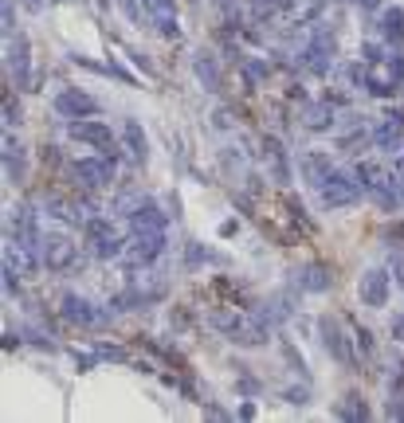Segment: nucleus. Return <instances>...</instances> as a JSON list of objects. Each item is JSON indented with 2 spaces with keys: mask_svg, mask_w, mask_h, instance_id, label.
<instances>
[{
  "mask_svg": "<svg viewBox=\"0 0 404 423\" xmlns=\"http://www.w3.org/2000/svg\"><path fill=\"white\" fill-rule=\"evenodd\" d=\"M87 239H90V255L95 259H114V255L126 251V239L114 231V224H110L106 216L87 220Z\"/></svg>",
  "mask_w": 404,
  "mask_h": 423,
  "instance_id": "20e7f679",
  "label": "nucleus"
},
{
  "mask_svg": "<svg viewBox=\"0 0 404 423\" xmlns=\"http://www.w3.org/2000/svg\"><path fill=\"white\" fill-rule=\"evenodd\" d=\"M393 337H396V341H404V314L393 322Z\"/></svg>",
  "mask_w": 404,
  "mask_h": 423,
  "instance_id": "c85d7f7f",
  "label": "nucleus"
},
{
  "mask_svg": "<svg viewBox=\"0 0 404 423\" xmlns=\"http://www.w3.org/2000/svg\"><path fill=\"white\" fill-rule=\"evenodd\" d=\"M337 415H349V420H365V415H369V408L361 403V396H357V392H349V403H342V408H337Z\"/></svg>",
  "mask_w": 404,
  "mask_h": 423,
  "instance_id": "5701e85b",
  "label": "nucleus"
},
{
  "mask_svg": "<svg viewBox=\"0 0 404 423\" xmlns=\"http://www.w3.org/2000/svg\"><path fill=\"white\" fill-rule=\"evenodd\" d=\"M126 227H130V236H134V231H165V212H161L158 200L138 196L134 208L126 212Z\"/></svg>",
  "mask_w": 404,
  "mask_h": 423,
  "instance_id": "423d86ee",
  "label": "nucleus"
},
{
  "mask_svg": "<svg viewBox=\"0 0 404 423\" xmlns=\"http://www.w3.org/2000/svg\"><path fill=\"white\" fill-rule=\"evenodd\" d=\"M24 4H28V8L36 12V8H40V4H43V0H24Z\"/></svg>",
  "mask_w": 404,
  "mask_h": 423,
  "instance_id": "7c9ffc66",
  "label": "nucleus"
},
{
  "mask_svg": "<svg viewBox=\"0 0 404 423\" xmlns=\"http://www.w3.org/2000/svg\"><path fill=\"white\" fill-rule=\"evenodd\" d=\"M141 8H146V16L161 28V36H177V4L173 0H138Z\"/></svg>",
  "mask_w": 404,
  "mask_h": 423,
  "instance_id": "f8f14e48",
  "label": "nucleus"
},
{
  "mask_svg": "<svg viewBox=\"0 0 404 423\" xmlns=\"http://www.w3.org/2000/svg\"><path fill=\"white\" fill-rule=\"evenodd\" d=\"M40 251H43V266L48 271H71L75 259H79V251H75V243L67 236H48Z\"/></svg>",
  "mask_w": 404,
  "mask_h": 423,
  "instance_id": "9d476101",
  "label": "nucleus"
},
{
  "mask_svg": "<svg viewBox=\"0 0 404 423\" xmlns=\"http://www.w3.org/2000/svg\"><path fill=\"white\" fill-rule=\"evenodd\" d=\"M4 63H8L12 87L16 90H32V43L28 36H8V51H4Z\"/></svg>",
  "mask_w": 404,
  "mask_h": 423,
  "instance_id": "7ed1b4c3",
  "label": "nucleus"
},
{
  "mask_svg": "<svg viewBox=\"0 0 404 423\" xmlns=\"http://www.w3.org/2000/svg\"><path fill=\"white\" fill-rule=\"evenodd\" d=\"M318 329H322V341H326V349H330V357L334 361H342V364H357V357H354V349H349V341H345L342 334H337V322L334 317H322L318 322Z\"/></svg>",
  "mask_w": 404,
  "mask_h": 423,
  "instance_id": "4468645a",
  "label": "nucleus"
},
{
  "mask_svg": "<svg viewBox=\"0 0 404 423\" xmlns=\"http://www.w3.org/2000/svg\"><path fill=\"white\" fill-rule=\"evenodd\" d=\"M330 55H334V36L326 28H318L314 36H310V43L302 48V67L314 71V75H326V71H330Z\"/></svg>",
  "mask_w": 404,
  "mask_h": 423,
  "instance_id": "1a4fd4ad",
  "label": "nucleus"
},
{
  "mask_svg": "<svg viewBox=\"0 0 404 423\" xmlns=\"http://www.w3.org/2000/svg\"><path fill=\"white\" fill-rule=\"evenodd\" d=\"M71 169H75L79 185H87V188H106L114 180V157L110 153H102V157H79Z\"/></svg>",
  "mask_w": 404,
  "mask_h": 423,
  "instance_id": "0eeeda50",
  "label": "nucleus"
},
{
  "mask_svg": "<svg viewBox=\"0 0 404 423\" xmlns=\"http://www.w3.org/2000/svg\"><path fill=\"white\" fill-rule=\"evenodd\" d=\"M283 8H291V0H251V12H256L259 20H267V16H275Z\"/></svg>",
  "mask_w": 404,
  "mask_h": 423,
  "instance_id": "4be33fe9",
  "label": "nucleus"
},
{
  "mask_svg": "<svg viewBox=\"0 0 404 423\" xmlns=\"http://www.w3.org/2000/svg\"><path fill=\"white\" fill-rule=\"evenodd\" d=\"M55 110H60L63 118H90V114H99V102L75 87H63V94L55 99Z\"/></svg>",
  "mask_w": 404,
  "mask_h": 423,
  "instance_id": "9b49d317",
  "label": "nucleus"
},
{
  "mask_svg": "<svg viewBox=\"0 0 404 423\" xmlns=\"http://www.w3.org/2000/svg\"><path fill=\"white\" fill-rule=\"evenodd\" d=\"M361 192H365V185L357 180V173H342V169H334V173L318 185L322 208H354L357 200H361Z\"/></svg>",
  "mask_w": 404,
  "mask_h": 423,
  "instance_id": "f257e3e1",
  "label": "nucleus"
},
{
  "mask_svg": "<svg viewBox=\"0 0 404 423\" xmlns=\"http://www.w3.org/2000/svg\"><path fill=\"white\" fill-rule=\"evenodd\" d=\"M244 75H247V79H251V83H263L267 79V63H247V67H244Z\"/></svg>",
  "mask_w": 404,
  "mask_h": 423,
  "instance_id": "393cba45",
  "label": "nucleus"
},
{
  "mask_svg": "<svg viewBox=\"0 0 404 423\" xmlns=\"http://www.w3.org/2000/svg\"><path fill=\"white\" fill-rule=\"evenodd\" d=\"M4 31L16 36V4H12V0H4Z\"/></svg>",
  "mask_w": 404,
  "mask_h": 423,
  "instance_id": "bb28decb",
  "label": "nucleus"
},
{
  "mask_svg": "<svg viewBox=\"0 0 404 423\" xmlns=\"http://www.w3.org/2000/svg\"><path fill=\"white\" fill-rule=\"evenodd\" d=\"M400 129H404V114H389V118L373 129V145L377 149H396V141H400Z\"/></svg>",
  "mask_w": 404,
  "mask_h": 423,
  "instance_id": "f3484780",
  "label": "nucleus"
},
{
  "mask_svg": "<svg viewBox=\"0 0 404 423\" xmlns=\"http://www.w3.org/2000/svg\"><path fill=\"white\" fill-rule=\"evenodd\" d=\"M165 255V231H134V239L126 243V271H146Z\"/></svg>",
  "mask_w": 404,
  "mask_h": 423,
  "instance_id": "f03ea898",
  "label": "nucleus"
},
{
  "mask_svg": "<svg viewBox=\"0 0 404 423\" xmlns=\"http://www.w3.org/2000/svg\"><path fill=\"white\" fill-rule=\"evenodd\" d=\"M334 126V102H314V106L306 110V129H330Z\"/></svg>",
  "mask_w": 404,
  "mask_h": 423,
  "instance_id": "6ab92c4d",
  "label": "nucleus"
},
{
  "mask_svg": "<svg viewBox=\"0 0 404 423\" xmlns=\"http://www.w3.org/2000/svg\"><path fill=\"white\" fill-rule=\"evenodd\" d=\"M334 169L337 165L326 157V153H310V157H302V177H306V185H310V188H318L330 173H334Z\"/></svg>",
  "mask_w": 404,
  "mask_h": 423,
  "instance_id": "2eb2a0df",
  "label": "nucleus"
},
{
  "mask_svg": "<svg viewBox=\"0 0 404 423\" xmlns=\"http://www.w3.org/2000/svg\"><path fill=\"white\" fill-rule=\"evenodd\" d=\"M396 282L404 286V263H396Z\"/></svg>",
  "mask_w": 404,
  "mask_h": 423,
  "instance_id": "c756f323",
  "label": "nucleus"
},
{
  "mask_svg": "<svg viewBox=\"0 0 404 423\" xmlns=\"http://www.w3.org/2000/svg\"><path fill=\"white\" fill-rule=\"evenodd\" d=\"M286 400H291V403H298V408H302V403H306V392H302V388H286Z\"/></svg>",
  "mask_w": 404,
  "mask_h": 423,
  "instance_id": "cd10ccee",
  "label": "nucleus"
},
{
  "mask_svg": "<svg viewBox=\"0 0 404 423\" xmlns=\"http://www.w3.org/2000/svg\"><path fill=\"white\" fill-rule=\"evenodd\" d=\"M384 40L393 43V48H400V43H404V12L400 8L384 12Z\"/></svg>",
  "mask_w": 404,
  "mask_h": 423,
  "instance_id": "aec40b11",
  "label": "nucleus"
},
{
  "mask_svg": "<svg viewBox=\"0 0 404 423\" xmlns=\"http://www.w3.org/2000/svg\"><path fill=\"white\" fill-rule=\"evenodd\" d=\"M60 314L67 317V322H75V325H83V329H102V325L110 322V314H102V310H95V306L87 302L83 294H63L60 298Z\"/></svg>",
  "mask_w": 404,
  "mask_h": 423,
  "instance_id": "39448f33",
  "label": "nucleus"
},
{
  "mask_svg": "<svg viewBox=\"0 0 404 423\" xmlns=\"http://www.w3.org/2000/svg\"><path fill=\"white\" fill-rule=\"evenodd\" d=\"M67 138L87 141V145L99 149V153H110V149H114V134H110L102 122H90V118H71L67 122Z\"/></svg>",
  "mask_w": 404,
  "mask_h": 423,
  "instance_id": "6e6552de",
  "label": "nucleus"
},
{
  "mask_svg": "<svg viewBox=\"0 0 404 423\" xmlns=\"http://www.w3.org/2000/svg\"><path fill=\"white\" fill-rule=\"evenodd\" d=\"M361 302L365 306H384L389 302V271L384 266H373L361 275Z\"/></svg>",
  "mask_w": 404,
  "mask_h": 423,
  "instance_id": "ddd939ff",
  "label": "nucleus"
},
{
  "mask_svg": "<svg viewBox=\"0 0 404 423\" xmlns=\"http://www.w3.org/2000/svg\"><path fill=\"white\" fill-rule=\"evenodd\" d=\"M126 145H130V157H134V165H146L149 161V141H146V134H141V126L134 118H126Z\"/></svg>",
  "mask_w": 404,
  "mask_h": 423,
  "instance_id": "a211bd4d",
  "label": "nucleus"
},
{
  "mask_svg": "<svg viewBox=\"0 0 404 423\" xmlns=\"http://www.w3.org/2000/svg\"><path fill=\"white\" fill-rule=\"evenodd\" d=\"M51 212L48 216H55V220H75V212H71V204H63V200H51Z\"/></svg>",
  "mask_w": 404,
  "mask_h": 423,
  "instance_id": "a878e982",
  "label": "nucleus"
},
{
  "mask_svg": "<svg viewBox=\"0 0 404 423\" xmlns=\"http://www.w3.org/2000/svg\"><path fill=\"white\" fill-rule=\"evenodd\" d=\"M298 286H302V290H326V286H330V278H326V271L322 266H302V271H298Z\"/></svg>",
  "mask_w": 404,
  "mask_h": 423,
  "instance_id": "412c9836",
  "label": "nucleus"
},
{
  "mask_svg": "<svg viewBox=\"0 0 404 423\" xmlns=\"http://www.w3.org/2000/svg\"><path fill=\"white\" fill-rule=\"evenodd\" d=\"M4 122H8V129L20 126V102H16V94H8V99H4Z\"/></svg>",
  "mask_w": 404,
  "mask_h": 423,
  "instance_id": "b1692460",
  "label": "nucleus"
},
{
  "mask_svg": "<svg viewBox=\"0 0 404 423\" xmlns=\"http://www.w3.org/2000/svg\"><path fill=\"white\" fill-rule=\"evenodd\" d=\"M193 71H197L200 87L216 94V90H220V67H216V59H212L208 51H197V55H193Z\"/></svg>",
  "mask_w": 404,
  "mask_h": 423,
  "instance_id": "dca6fc26",
  "label": "nucleus"
}]
</instances>
